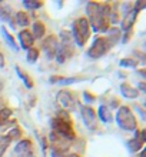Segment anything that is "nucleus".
I'll return each instance as SVG.
<instances>
[{
	"label": "nucleus",
	"instance_id": "412c9836",
	"mask_svg": "<svg viewBox=\"0 0 146 157\" xmlns=\"http://www.w3.org/2000/svg\"><path fill=\"white\" fill-rule=\"evenodd\" d=\"M14 19H16V25L22 26V27H26V26L30 25L29 16H27V13H26V12H17ZM16 25H14V26H16Z\"/></svg>",
	"mask_w": 146,
	"mask_h": 157
},
{
	"label": "nucleus",
	"instance_id": "5701e85b",
	"mask_svg": "<svg viewBox=\"0 0 146 157\" xmlns=\"http://www.w3.org/2000/svg\"><path fill=\"white\" fill-rule=\"evenodd\" d=\"M26 59H27V62L29 63H36L39 59V50L36 49V47H32V49L27 50V56H26Z\"/></svg>",
	"mask_w": 146,
	"mask_h": 157
},
{
	"label": "nucleus",
	"instance_id": "dca6fc26",
	"mask_svg": "<svg viewBox=\"0 0 146 157\" xmlns=\"http://www.w3.org/2000/svg\"><path fill=\"white\" fill-rule=\"evenodd\" d=\"M126 146H128V149H129L130 153H138V151L143 150L145 143H142V141L138 139V136L135 134V137H133V139H130V140L126 143Z\"/></svg>",
	"mask_w": 146,
	"mask_h": 157
},
{
	"label": "nucleus",
	"instance_id": "6e6552de",
	"mask_svg": "<svg viewBox=\"0 0 146 157\" xmlns=\"http://www.w3.org/2000/svg\"><path fill=\"white\" fill-rule=\"evenodd\" d=\"M42 49H43V52H45V54L47 56V59H49V60H53L56 53H57V49H59L57 37H56L54 34H49V36L45 39V41H43Z\"/></svg>",
	"mask_w": 146,
	"mask_h": 157
},
{
	"label": "nucleus",
	"instance_id": "a19ab883",
	"mask_svg": "<svg viewBox=\"0 0 146 157\" xmlns=\"http://www.w3.org/2000/svg\"><path fill=\"white\" fill-rule=\"evenodd\" d=\"M2 89H3V82L0 80V91H2Z\"/></svg>",
	"mask_w": 146,
	"mask_h": 157
},
{
	"label": "nucleus",
	"instance_id": "c756f323",
	"mask_svg": "<svg viewBox=\"0 0 146 157\" xmlns=\"http://www.w3.org/2000/svg\"><path fill=\"white\" fill-rule=\"evenodd\" d=\"M77 80H79L77 77H60L59 83L60 84H72V83H76Z\"/></svg>",
	"mask_w": 146,
	"mask_h": 157
},
{
	"label": "nucleus",
	"instance_id": "393cba45",
	"mask_svg": "<svg viewBox=\"0 0 146 157\" xmlns=\"http://www.w3.org/2000/svg\"><path fill=\"white\" fill-rule=\"evenodd\" d=\"M10 143H12V140H10L7 136L0 137V157L4 154V151L7 150V147L10 146Z\"/></svg>",
	"mask_w": 146,
	"mask_h": 157
},
{
	"label": "nucleus",
	"instance_id": "39448f33",
	"mask_svg": "<svg viewBox=\"0 0 146 157\" xmlns=\"http://www.w3.org/2000/svg\"><path fill=\"white\" fill-rule=\"evenodd\" d=\"M109 49H110V47H109L106 39H105V37H96L95 40H93L92 46L89 47L88 56L90 59H93V60H96V59L102 57L103 54L108 53Z\"/></svg>",
	"mask_w": 146,
	"mask_h": 157
},
{
	"label": "nucleus",
	"instance_id": "20e7f679",
	"mask_svg": "<svg viewBox=\"0 0 146 157\" xmlns=\"http://www.w3.org/2000/svg\"><path fill=\"white\" fill-rule=\"evenodd\" d=\"M86 13H88L89 19H90L89 25L92 26L95 32H97L100 20H102V17H105L103 14H102V4L95 3V2H89V3L86 4Z\"/></svg>",
	"mask_w": 146,
	"mask_h": 157
},
{
	"label": "nucleus",
	"instance_id": "bb28decb",
	"mask_svg": "<svg viewBox=\"0 0 146 157\" xmlns=\"http://www.w3.org/2000/svg\"><path fill=\"white\" fill-rule=\"evenodd\" d=\"M60 39H62V44H72V33L70 32H67V30H62L60 32Z\"/></svg>",
	"mask_w": 146,
	"mask_h": 157
},
{
	"label": "nucleus",
	"instance_id": "7ed1b4c3",
	"mask_svg": "<svg viewBox=\"0 0 146 157\" xmlns=\"http://www.w3.org/2000/svg\"><path fill=\"white\" fill-rule=\"evenodd\" d=\"M50 124H52L53 132H56V134H59L62 139L73 140L76 137L75 132H73V127H72V121H65V120H60L57 117H54V119H52Z\"/></svg>",
	"mask_w": 146,
	"mask_h": 157
},
{
	"label": "nucleus",
	"instance_id": "a878e982",
	"mask_svg": "<svg viewBox=\"0 0 146 157\" xmlns=\"http://www.w3.org/2000/svg\"><path fill=\"white\" fill-rule=\"evenodd\" d=\"M23 4H25L27 9H32V10H36V9L43 6V3L40 0H23Z\"/></svg>",
	"mask_w": 146,
	"mask_h": 157
},
{
	"label": "nucleus",
	"instance_id": "a211bd4d",
	"mask_svg": "<svg viewBox=\"0 0 146 157\" xmlns=\"http://www.w3.org/2000/svg\"><path fill=\"white\" fill-rule=\"evenodd\" d=\"M14 69H16V73H17V75H19V77L22 78V82L25 83V86L27 87V89H33V86H34V82H33V80H32V77H30V76L27 75V73H25V71L22 70V69H20V66H16V67H14Z\"/></svg>",
	"mask_w": 146,
	"mask_h": 157
},
{
	"label": "nucleus",
	"instance_id": "2eb2a0df",
	"mask_svg": "<svg viewBox=\"0 0 146 157\" xmlns=\"http://www.w3.org/2000/svg\"><path fill=\"white\" fill-rule=\"evenodd\" d=\"M0 33H2V37L4 39V41H6V43H7V44L10 46L13 50H14V52H17V50H19V46H17L14 37H13L12 34L6 30V27H4V26H2V27H0Z\"/></svg>",
	"mask_w": 146,
	"mask_h": 157
},
{
	"label": "nucleus",
	"instance_id": "9d476101",
	"mask_svg": "<svg viewBox=\"0 0 146 157\" xmlns=\"http://www.w3.org/2000/svg\"><path fill=\"white\" fill-rule=\"evenodd\" d=\"M138 14H139V12L136 10V9H132L129 13H126L125 17H123V20H122V26L119 27V29L123 30V32H129V30H132L135 21H136Z\"/></svg>",
	"mask_w": 146,
	"mask_h": 157
},
{
	"label": "nucleus",
	"instance_id": "2f4dec72",
	"mask_svg": "<svg viewBox=\"0 0 146 157\" xmlns=\"http://www.w3.org/2000/svg\"><path fill=\"white\" fill-rule=\"evenodd\" d=\"M83 97H85V100H86V103H93V101L96 100V97L93 94H90L89 91H83Z\"/></svg>",
	"mask_w": 146,
	"mask_h": 157
},
{
	"label": "nucleus",
	"instance_id": "7c9ffc66",
	"mask_svg": "<svg viewBox=\"0 0 146 157\" xmlns=\"http://www.w3.org/2000/svg\"><path fill=\"white\" fill-rule=\"evenodd\" d=\"M66 154L65 149H53L52 150V157H63Z\"/></svg>",
	"mask_w": 146,
	"mask_h": 157
},
{
	"label": "nucleus",
	"instance_id": "ddd939ff",
	"mask_svg": "<svg viewBox=\"0 0 146 157\" xmlns=\"http://www.w3.org/2000/svg\"><path fill=\"white\" fill-rule=\"evenodd\" d=\"M120 93L122 96H125L126 99H136L139 96V91L136 87H133L129 83H122L120 84Z\"/></svg>",
	"mask_w": 146,
	"mask_h": 157
},
{
	"label": "nucleus",
	"instance_id": "e433bc0d",
	"mask_svg": "<svg viewBox=\"0 0 146 157\" xmlns=\"http://www.w3.org/2000/svg\"><path fill=\"white\" fill-rule=\"evenodd\" d=\"M63 157H80V156L77 153H66Z\"/></svg>",
	"mask_w": 146,
	"mask_h": 157
},
{
	"label": "nucleus",
	"instance_id": "b1692460",
	"mask_svg": "<svg viewBox=\"0 0 146 157\" xmlns=\"http://www.w3.org/2000/svg\"><path fill=\"white\" fill-rule=\"evenodd\" d=\"M7 137L10 140H22V128L20 127H13L7 133Z\"/></svg>",
	"mask_w": 146,
	"mask_h": 157
},
{
	"label": "nucleus",
	"instance_id": "4468645a",
	"mask_svg": "<svg viewBox=\"0 0 146 157\" xmlns=\"http://www.w3.org/2000/svg\"><path fill=\"white\" fill-rule=\"evenodd\" d=\"M96 116L99 117V120H102L103 123H110V121H113V114L106 104H100Z\"/></svg>",
	"mask_w": 146,
	"mask_h": 157
},
{
	"label": "nucleus",
	"instance_id": "9b49d317",
	"mask_svg": "<svg viewBox=\"0 0 146 157\" xmlns=\"http://www.w3.org/2000/svg\"><path fill=\"white\" fill-rule=\"evenodd\" d=\"M19 41H20L22 49H25V50L32 49L34 44V37H33V34H32V32L22 30L20 33H19Z\"/></svg>",
	"mask_w": 146,
	"mask_h": 157
},
{
	"label": "nucleus",
	"instance_id": "f704fd0d",
	"mask_svg": "<svg viewBox=\"0 0 146 157\" xmlns=\"http://www.w3.org/2000/svg\"><path fill=\"white\" fill-rule=\"evenodd\" d=\"M138 87L140 89V91H142V93H145V82H140L138 84Z\"/></svg>",
	"mask_w": 146,
	"mask_h": 157
},
{
	"label": "nucleus",
	"instance_id": "c85d7f7f",
	"mask_svg": "<svg viewBox=\"0 0 146 157\" xmlns=\"http://www.w3.org/2000/svg\"><path fill=\"white\" fill-rule=\"evenodd\" d=\"M34 134H36V137H37V141L40 143V147H42L43 153H45V151H46V149H47V140H46V137L40 136V134H39V132H34Z\"/></svg>",
	"mask_w": 146,
	"mask_h": 157
},
{
	"label": "nucleus",
	"instance_id": "4be33fe9",
	"mask_svg": "<svg viewBox=\"0 0 146 157\" xmlns=\"http://www.w3.org/2000/svg\"><path fill=\"white\" fill-rule=\"evenodd\" d=\"M13 114V110L9 107H3L0 109V126H3V124H6L9 121V119L12 117Z\"/></svg>",
	"mask_w": 146,
	"mask_h": 157
},
{
	"label": "nucleus",
	"instance_id": "1a4fd4ad",
	"mask_svg": "<svg viewBox=\"0 0 146 157\" xmlns=\"http://www.w3.org/2000/svg\"><path fill=\"white\" fill-rule=\"evenodd\" d=\"M73 53H75V47L72 44H59L57 53H56L54 59H56L57 63L62 64V63H65L66 60H69V59L73 56Z\"/></svg>",
	"mask_w": 146,
	"mask_h": 157
},
{
	"label": "nucleus",
	"instance_id": "423d86ee",
	"mask_svg": "<svg viewBox=\"0 0 146 157\" xmlns=\"http://www.w3.org/2000/svg\"><path fill=\"white\" fill-rule=\"evenodd\" d=\"M57 101H59V104L63 107V110H66V112L75 110L76 104H77V100H76L75 93H73V91H69V90H60L59 91Z\"/></svg>",
	"mask_w": 146,
	"mask_h": 157
},
{
	"label": "nucleus",
	"instance_id": "58836bf2",
	"mask_svg": "<svg viewBox=\"0 0 146 157\" xmlns=\"http://www.w3.org/2000/svg\"><path fill=\"white\" fill-rule=\"evenodd\" d=\"M139 75L142 76V77H145V69H140V70H139Z\"/></svg>",
	"mask_w": 146,
	"mask_h": 157
},
{
	"label": "nucleus",
	"instance_id": "4c0bfd02",
	"mask_svg": "<svg viewBox=\"0 0 146 157\" xmlns=\"http://www.w3.org/2000/svg\"><path fill=\"white\" fill-rule=\"evenodd\" d=\"M22 157H34V156H33V151H27V153L22 154Z\"/></svg>",
	"mask_w": 146,
	"mask_h": 157
},
{
	"label": "nucleus",
	"instance_id": "cd10ccee",
	"mask_svg": "<svg viewBox=\"0 0 146 157\" xmlns=\"http://www.w3.org/2000/svg\"><path fill=\"white\" fill-rule=\"evenodd\" d=\"M122 67H136L138 66V60H135V59H122L120 63H119Z\"/></svg>",
	"mask_w": 146,
	"mask_h": 157
},
{
	"label": "nucleus",
	"instance_id": "6ab92c4d",
	"mask_svg": "<svg viewBox=\"0 0 146 157\" xmlns=\"http://www.w3.org/2000/svg\"><path fill=\"white\" fill-rule=\"evenodd\" d=\"M32 27H33V33L32 34H33L34 39H42L45 36V33H46V26L42 21H34Z\"/></svg>",
	"mask_w": 146,
	"mask_h": 157
},
{
	"label": "nucleus",
	"instance_id": "f3484780",
	"mask_svg": "<svg viewBox=\"0 0 146 157\" xmlns=\"http://www.w3.org/2000/svg\"><path fill=\"white\" fill-rule=\"evenodd\" d=\"M0 20L9 21L10 25L13 23L12 21V7L6 3H0Z\"/></svg>",
	"mask_w": 146,
	"mask_h": 157
},
{
	"label": "nucleus",
	"instance_id": "aec40b11",
	"mask_svg": "<svg viewBox=\"0 0 146 157\" xmlns=\"http://www.w3.org/2000/svg\"><path fill=\"white\" fill-rule=\"evenodd\" d=\"M27 151H32V141L29 139H22L19 140V143L16 144V153L25 154Z\"/></svg>",
	"mask_w": 146,
	"mask_h": 157
},
{
	"label": "nucleus",
	"instance_id": "f8f14e48",
	"mask_svg": "<svg viewBox=\"0 0 146 157\" xmlns=\"http://www.w3.org/2000/svg\"><path fill=\"white\" fill-rule=\"evenodd\" d=\"M120 36H122V30L119 29V27H116V26H113V27H109L108 30V36H106V41H108L109 47H112V46H115L117 43V41L120 40Z\"/></svg>",
	"mask_w": 146,
	"mask_h": 157
},
{
	"label": "nucleus",
	"instance_id": "c9c22d12",
	"mask_svg": "<svg viewBox=\"0 0 146 157\" xmlns=\"http://www.w3.org/2000/svg\"><path fill=\"white\" fill-rule=\"evenodd\" d=\"M4 66V56H3V53H0V69Z\"/></svg>",
	"mask_w": 146,
	"mask_h": 157
},
{
	"label": "nucleus",
	"instance_id": "f257e3e1",
	"mask_svg": "<svg viewBox=\"0 0 146 157\" xmlns=\"http://www.w3.org/2000/svg\"><path fill=\"white\" fill-rule=\"evenodd\" d=\"M72 37L79 47L86 46L89 37H90V25H89V20L86 17H79L75 20L73 29H72Z\"/></svg>",
	"mask_w": 146,
	"mask_h": 157
},
{
	"label": "nucleus",
	"instance_id": "ea45409f",
	"mask_svg": "<svg viewBox=\"0 0 146 157\" xmlns=\"http://www.w3.org/2000/svg\"><path fill=\"white\" fill-rule=\"evenodd\" d=\"M140 157H145V150H140Z\"/></svg>",
	"mask_w": 146,
	"mask_h": 157
},
{
	"label": "nucleus",
	"instance_id": "f03ea898",
	"mask_svg": "<svg viewBox=\"0 0 146 157\" xmlns=\"http://www.w3.org/2000/svg\"><path fill=\"white\" fill-rule=\"evenodd\" d=\"M116 121L119 127L126 130V132H136L138 130V120L133 116V112L128 106L119 107L116 113Z\"/></svg>",
	"mask_w": 146,
	"mask_h": 157
},
{
	"label": "nucleus",
	"instance_id": "0eeeda50",
	"mask_svg": "<svg viewBox=\"0 0 146 157\" xmlns=\"http://www.w3.org/2000/svg\"><path fill=\"white\" fill-rule=\"evenodd\" d=\"M80 116H82V120L83 123L86 124L88 128H92V130H96L97 128V116L96 112L93 110L92 106H82L80 107Z\"/></svg>",
	"mask_w": 146,
	"mask_h": 157
},
{
	"label": "nucleus",
	"instance_id": "473e14b6",
	"mask_svg": "<svg viewBox=\"0 0 146 157\" xmlns=\"http://www.w3.org/2000/svg\"><path fill=\"white\" fill-rule=\"evenodd\" d=\"M130 37H132V30H129V32H125V36L122 37V41H123V43H128V41L130 40Z\"/></svg>",
	"mask_w": 146,
	"mask_h": 157
},
{
	"label": "nucleus",
	"instance_id": "72a5a7b5",
	"mask_svg": "<svg viewBox=\"0 0 146 157\" xmlns=\"http://www.w3.org/2000/svg\"><path fill=\"white\" fill-rule=\"evenodd\" d=\"M143 7H145V2H143V0H140V2H138V3L135 4L133 9H136L138 12H140V10H143Z\"/></svg>",
	"mask_w": 146,
	"mask_h": 157
}]
</instances>
